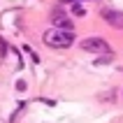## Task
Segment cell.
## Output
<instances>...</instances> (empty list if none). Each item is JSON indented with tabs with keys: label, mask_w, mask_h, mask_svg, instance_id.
<instances>
[{
	"label": "cell",
	"mask_w": 123,
	"mask_h": 123,
	"mask_svg": "<svg viewBox=\"0 0 123 123\" xmlns=\"http://www.w3.org/2000/svg\"><path fill=\"white\" fill-rule=\"evenodd\" d=\"M42 40L51 49H68L74 42V33L72 30H58V28H54V30H47Z\"/></svg>",
	"instance_id": "cell-1"
},
{
	"label": "cell",
	"mask_w": 123,
	"mask_h": 123,
	"mask_svg": "<svg viewBox=\"0 0 123 123\" xmlns=\"http://www.w3.org/2000/svg\"><path fill=\"white\" fill-rule=\"evenodd\" d=\"M81 49L84 51H91V54H109V44L105 37H86L81 40Z\"/></svg>",
	"instance_id": "cell-2"
},
{
	"label": "cell",
	"mask_w": 123,
	"mask_h": 123,
	"mask_svg": "<svg viewBox=\"0 0 123 123\" xmlns=\"http://www.w3.org/2000/svg\"><path fill=\"white\" fill-rule=\"evenodd\" d=\"M100 16H102L105 23H109L111 28H123V12H118V9H102Z\"/></svg>",
	"instance_id": "cell-3"
},
{
	"label": "cell",
	"mask_w": 123,
	"mask_h": 123,
	"mask_svg": "<svg viewBox=\"0 0 123 123\" xmlns=\"http://www.w3.org/2000/svg\"><path fill=\"white\" fill-rule=\"evenodd\" d=\"M51 23H54V28H58V30H72V28H74V23H72L70 16H54Z\"/></svg>",
	"instance_id": "cell-4"
},
{
	"label": "cell",
	"mask_w": 123,
	"mask_h": 123,
	"mask_svg": "<svg viewBox=\"0 0 123 123\" xmlns=\"http://www.w3.org/2000/svg\"><path fill=\"white\" fill-rule=\"evenodd\" d=\"M72 14H74V16H84V14H86V7H81L79 2H74V5H72Z\"/></svg>",
	"instance_id": "cell-5"
},
{
	"label": "cell",
	"mask_w": 123,
	"mask_h": 123,
	"mask_svg": "<svg viewBox=\"0 0 123 123\" xmlns=\"http://www.w3.org/2000/svg\"><path fill=\"white\" fill-rule=\"evenodd\" d=\"M111 61H114V56H111V54H107L105 58H98V61H95V65H105V63H111Z\"/></svg>",
	"instance_id": "cell-6"
},
{
	"label": "cell",
	"mask_w": 123,
	"mask_h": 123,
	"mask_svg": "<svg viewBox=\"0 0 123 123\" xmlns=\"http://www.w3.org/2000/svg\"><path fill=\"white\" fill-rule=\"evenodd\" d=\"M65 5H74V2H81V0H63Z\"/></svg>",
	"instance_id": "cell-7"
}]
</instances>
